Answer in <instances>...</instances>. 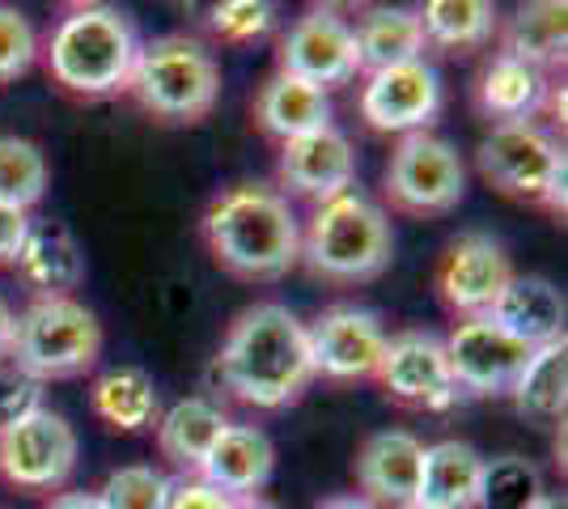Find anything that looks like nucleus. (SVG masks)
Wrapping results in <instances>:
<instances>
[{"mask_svg":"<svg viewBox=\"0 0 568 509\" xmlns=\"http://www.w3.org/2000/svg\"><path fill=\"white\" fill-rule=\"evenodd\" d=\"M234 509H276L272 501H263V497H237Z\"/></svg>","mask_w":568,"mask_h":509,"instance_id":"nucleus-42","label":"nucleus"},{"mask_svg":"<svg viewBox=\"0 0 568 509\" xmlns=\"http://www.w3.org/2000/svg\"><path fill=\"white\" fill-rule=\"evenodd\" d=\"M318 509H378V506H369L365 497H332V501H323Z\"/></svg>","mask_w":568,"mask_h":509,"instance_id":"nucleus-40","label":"nucleus"},{"mask_svg":"<svg viewBox=\"0 0 568 509\" xmlns=\"http://www.w3.org/2000/svg\"><path fill=\"white\" fill-rule=\"evenodd\" d=\"M136 30L111 4H77L69 9L48 43V69L55 85L69 94L102 98L128 90L136 64Z\"/></svg>","mask_w":568,"mask_h":509,"instance_id":"nucleus-3","label":"nucleus"},{"mask_svg":"<svg viewBox=\"0 0 568 509\" xmlns=\"http://www.w3.org/2000/svg\"><path fill=\"white\" fill-rule=\"evenodd\" d=\"M390 255H395L390 217L374 200L344 192L314 208L297 259H306L310 272L332 285H361L382 276Z\"/></svg>","mask_w":568,"mask_h":509,"instance_id":"nucleus-4","label":"nucleus"},{"mask_svg":"<svg viewBox=\"0 0 568 509\" xmlns=\"http://www.w3.org/2000/svg\"><path fill=\"white\" fill-rule=\"evenodd\" d=\"M170 476L149 467V462H132L106 476V485L98 488L102 509H166L170 506Z\"/></svg>","mask_w":568,"mask_h":509,"instance_id":"nucleus-32","label":"nucleus"},{"mask_svg":"<svg viewBox=\"0 0 568 509\" xmlns=\"http://www.w3.org/2000/svg\"><path fill=\"white\" fill-rule=\"evenodd\" d=\"M281 73L306 81L314 90L348 85L361 73L353 22L339 9H306L281 39Z\"/></svg>","mask_w":568,"mask_h":509,"instance_id":"nucleus-11","label":"nucleus"},{"mask_svg":"<svg viewBox=\"0 0 568 509\" xmlns=\"http://www.w3.org/2000/svg\"><path fill=\"white\" fill-rule=\"evenodd\" d=\"M425 441L407 429H382L356 450V485L369 506L407 509L420 497Z\"/></svg>","mask_w":568,"mask_h":509,"instance_id":"nucleus-17","label":"nucleus"},{"mask_svg":"<svg viewBox=\"0 0 568 509\" xmlns=\"http://www.w3.org/2000/svg\"><path fill=\"white\" fill-rule=\"evenodd\" d=\"M416 18L425 30V43L450 51L484 48L497 34V4L488 0H428Z\"/></svg>","mask_w":568,"mask_h":509,"instance_id":"nucleus-29","label":"nucleus"},{"mask_svg":"<svg viewBox=\"0 0 568 509\" xmlns=\"http://www.w3.org/2000/svg\"><path fill=\"white\" fill-rule=\"evenodd\" d=\"M48 509H102V501H98V492H60V497H51Z\"/></svg>","mask_w":568,"mask_h":509,"instance_id":"nucleus-38","label":"nucleus"},{"mask_svg":"<svg viewBox=\"0 0 568 509\" xmlns=\"http://www.w3.org/2000/svg\"><path fill=\"white\" fill-rule=\"evenodd\" d=\"M442 344H446V357H450L458 395L463 390L467 395H509L526 362H530V348L518 344L509 332H500L488 315L463 318Z\"/></svg>","mask_w":568,"mask_h":509,"instance_id":"nucleus-12","label":"nucleus"},{"mask_svg":"<svg viewBox=\"0 0 568 509\" xmlns=\"http://www.w3.org/2000/svg\"><path fill=\"white\" fill-rule=\"evenodd\" d=\"M276 446L255 425H225V434L213 441V450L200 462V480L221 488L225 497H260V488L272 480Z\"/></svg>","mask_w":568,"mask_h":509,"instance_id":"nucleus-21","label":"nucleus"},{"mask_svg":"<svg viewBox=\"0 0 568 509\" xmlns=\"http://www.w3.org/2000/svg\"><path fill=\"white\" fill-rule=\"evenodd\" d=\"M484 455L467 441H433L425 446V467H420V497L416 506L428 509H475L479 488H484Z\"/></svg>","mask_w":568,"mask_h":509,"instance_id":"nucleus-22","label":"nucleus"},{"mask_svg":"<svg viewBox=\"0 0 568 509\" xmlns=\"http://www.w3.org/2000/svg\"><path fill=\"white\" fill-rule=\"evenodd\" d=\"M216 374L225 390L251 408L276 413L297 404L302 390L314 383L306 323L281 302L242 311L216 353Z\"/></svg>","mask_w":568,"mask_h":509,"instance_id":"nucleus-1","label":"nucleus"},{"mask_svg":"<svg viewBox=\"0 0 568 509\" xmlns=\"http://www.w3.org/2000/svg\"><path fill=\"white\" fill-rule=\"evenodd\" d=\"M530 509H568V501H565V492H544Z\"/></svg>","mask_w":568,"mask_h":509,"instance_id":"nucleus-41","label":"nucleus"},{"mask_svg":"<svg viewBox=\"0 0 568 509\" xmlns=\"http://www.w3.org/2000/svg\"><path fill=\"white\" fill-rule=\"evenodd\" d=\"M568 48V9L556 0H539V4H521L518 13L505 26V51L518 55L535 69H556L565 64Z\"/></svg>","mask_w":568,"mask_h":509,"instance_id":"nucleus-27","label":"nucleus"},{"mask_svg":"<svg viewBox=\"0 0 568 509\" xmlns=\"http://www.w3.org/2000/svg\"><path fill=\"white\" fill-rule=\"evenodd\" d=\"M13 323H18V315H13L9 302L0 297V357H9V348H13Z\"/></svg>","mask_w":568,"mask_h":509,"instance_id":"nucleus-39","label":"nucleus"},{"mask_svg":"<svg viewBox=\"0 0 568 509\" xmlns=\"http://www.w3.org/2000/svg\"><path fill=\"white\" fill-rule=\"evenodd\" d=\"M488 318L535 353V348L565 344L568 306L565 293L556 289L551 281H544V276H514L497 297V306L488 311Z\"/></svg>","mask_w":568,"mask_h":509,"instance_id":"nucleus-19","label":"nucleus"},{"mask_svg":"<svg viewBox=\"0 0 568 509\" xmlns=\"http://www.w3.org/2000/svg\"><path fill=\"white\" fill-rule=\"evenodd\" d=\"M43 408V383L30 378L13 357H0V429Z\"/></svg>","mask_w":568,"mask_h":509,"instance_id":"nucleus-35","label":"nucleus"},{"mask_svg":"<svg viewBox=\"0 0 568 509\" xmlns=\"http://www.w3.org/2000/svg\"><path fill=\"white\" fill-rule=\"evenodd\" d=\"M128 90L158 120L195 123L216 106L221 69H216V55L200 39L162 34V39H153L136 51Z\"/></svg>","mask_w":568,"mask_h":509,"instance_id":"nucleus-5","label":"nucleus"},{"mask_svg":"<svg viewBox=\"0 0 568 509\" xmlns=\"http://www.w3.org/2000/svg\"><path fill=\"white\" fill-rule=\"evenodd\" d=\"M98 420H106L115 434H144L158 425L162 416V395L153 374H144L141 365H119L106 369L90 390Z\"/></svg>","mask_w":568,"mask_h":509,"instance_id":"nucleus-26","label":"nucleus"},{"mask_svg":"<svg viewBox=\"0 0 568 509\" xmlns=\"http://www.w3.org/2000/svg\"><path fill=\"white\" fill-rule=\"evenodd\" d=\"M9 357L30 378H77L102 357V323L77 297H34L13 323Z\"/></svg>","mask_w":568,"mask_h":509,"instance_id":"nucleus-6","label":"nucleus"},{"mask_svg":"<svg viewBox=\"0 0 568 509\" xmlns=\"http://www.w3.org/2000/svg\"><path fill=\"white\" fill-rule=\"evenodd\" d=\"M209 26L221 43H255L276 26V9L267 0H225L213 4Z\"/></svg>","mask_w":568,"mask_h":509,"instance_id":"nucleus-33","label":"nucleus"},{"mask_svg":"<svg viewBox=\"0 0 568 509\" xmlns=\"http://www.w3.org/2000/svg\"><path fill=\"white\" fill-rule=\"evenodd\" d=\"M374 378L395 404L420 408V413H446V408L458 404L446 344H442V336H428V332L386 336Z\"/></svg>","mask_w":568,"mask_h":509,"instance_id":"nucleus-10","label":"nucleus"},{"mask_svg":"<svg viewBox=\"0 0 568 509\" xmlns=\"http://www.w3.org/2000/svg\"><path fill=\"white\" fill-rule=\"evenodd\" d=\"M544 497V480L535 462L505 455V459L484 462V488L475 509H530Z\"/></svg>","mask_w":568,"mask_h":509,"instance_id":"nucleus-31","label":"nucleus"},{"mask_svg":"<svg viewBox=\"0 0 568 509\" xmlns=\"http://www.w3.org/2000/svg\"><path fill=\"white\" fill-rule=\"evenodd\" d=\"M230 416L216 408L204 395H187L179 404H170L166 413L158 416V450L166 455L179 471H200L204 455L213 450V441L225 434Z\"/></svg>","mask_w":568,"mask_h":509,"instance_id":"nucleus-25","label":"nucleus"},{"mask_svg":"<svg viewBox=\"0 0 568 509\" xmlns=\"http://www.w3.org/2000/svg\"><path fill=\"white\" fill-rule=\"evenodd\" d=\"M407 509H428V506H407Z\"/></svg>","mask_w":568,"mask_h":509,"instance_id":"nucleus-43","label":"nucleus"},{"mask_svg":"<svg viewBox=\"0 0 568 509\" xmlns=\"http://www.w3.org/2000/svg\"><path fill=\"white\" fill-rule=\"evenodd\" d=\"M237 501L225 497L221 488L204 485V480H183V485L170 488V506L166 509H234Z\"/></svg>","mask_w":568,"mask_h":509,"instance_id":"nucleus-36","label":"nucleus"},{"mask_svg":"<svg viewBox=\"0 0 568 509\" xmlns=\"http://www.w3.org/2000/svg\"><path fill=\"white\" fill-rule=\"evenodd\" d=\"M276 179L284 192L306 195L314 204H327L344 195L356 179V149L339 128H318L310 136L284 141L276 157Z\"/></svg>","mask_w":568,"mask_h":509,"instance_id":"nucleus-16","label":"nucleus"},{"mask_svg":"<svg viewBox=\"0 0 568 509\" xmlns=\"http://www.w3.org/2000/svg\"><path fill=\"white\" fill-rule=\"evenodd\" d=\"M255 120L272 141H297L318 128H332V98L314 90L306 81L288 73H276L263 81L260 98H255Z\"/></svg>","mask_w":568,"mask_h":509,"instance_id":"nucleus-23","label":"nucleus"},{"mask_svg":"<svg viewBox=\"0 0 568 509\" xmlns=\"http://www.w3.org/2000/svg\"><path fill=\"white\" fill-rule=\"evenodd\" d=\"M353 39L365 73L425 60V30H420V18L412 9H390V4L365 9L353 26Z\"/></svg>","mask_w":568,"mask_h":509,"instance_id":"nucleus-24","label":"nucleus"},{"mask_svg":"<svg viewBox=\"0 0 568 509\" xmlns=\"http://www.w3.org/2000/svg\"><path fill=\"white\" fill-rule=\"evenodd\" d=\"M77 471V434L60 413L34 408L0 429V476L26 492H55Z\"/></svg>","mask_w":568,"mask_h":509,"instance_id":"nucleus-9","label":"nucleus"},{"mask_svg":"<svg viewBox=\"0 0 568 509\" xmlns=\"http://www.w3.org/2000/svg\"><path fill=\"white\" fill-rule=\"evenodd\" d=\"M314 374L335 378V383H356V378H374L386 348V332L374 311L361 306H332L306 327Z\"/></svg>","mask_w":568,"mask_h":509,"instance_id":"nucleus-15","label":"nucleus"},{"mask_svg":"<svg viewBox=\"0 0 568 509\" xmlns=\"http://www.w3.org/2000/svg\"><path fill=\"white\" fill-rule=\"evenodd\" d=\"M518 272L509 264L505 246L488 234H458L442 264H437V293L454 315L479 318L497 306V297Z\"/></svg>","mask_w":568,"mask_h":509,"instance_id":"nucleus-13","label":"nucleus"},{"mask_svg":"<svg viewBox=\"0 0 568 509\" xmlns=\"http://www.w3.org/2000/svg\"><path fill=\"white\" fill-rule=\"evenodd\" d=\"M13 267L26 289L39 297H72L85 281V251L60 221H30L22 246L13 255Z\"/></svg>","mask_w":568,"mask_h":509,"instance_id":"nucleus-18","label":"nucleus"},{"mask_svg":"<svg viewBox=\"0 0 568 509\" xmlns=\"http://www.w3.org/2000/svg\"><path fill=\"white\" fill-rule=\"evenodd\" d=\"M48 157L26 136H0V204L30 213L48 195Z\"/></svg>","mask_w":568,"mask_h":509,"instance_id":"nucleus-30","label":"nucleus"},{"mask_svg":"<svg viewBox=\"0 0 568 509\" xmlns=\"http://www.w3.org/2000/svg\"><path fill=\"white\" fill-rule=\"evenodd\" d=\"M442 111V77L428 60H412L399 69L369 73L361 90V120L374 132H428Z\"/></svg>","mask_w":568,"mask_h":509,"instance_id":"nucleus-14","label":"nucleus"},{"mask_svg":"<svg viewBox=\"0 0 568 509\" xmlns=\"http://www.w3.org/2000/svg\"><path fill=\"white\" fill-rule=\"evenodd\" d=\"M551 94H556L551 77L509 51H497L475 81L479 111L497 123H535V115H544L551 106Z\"/></svg>","mask_w":568,"mask_h":509,"instance_id":"nucleus-20","label":"nucleus"},{"mask_svg":"<svg viewBox=\"0 0 568 509\" xmlns=\"http://www.w3.org/2000/svg\"><path fill=\"white\" fill-rule=\"evenodd\" d=\"M479 174L509 200L539 204L547 213L565 217L568 208V162L565 149L547 136L539 123H493L479 141Z\"/></svg>","mask_w":568,"mask_h":509,"instance_id":"nucleus-7","label":"nucleus"},{"mask_svg":"<svg viewBox=\"0 0 568 509\" xmlns=\"http://www.w3.org/2000/svg\"><path fill=\"white\" fill-rule=\"evenodd\" d=\"M39 60V34L22 9L0 4V81L22 77Z\"/></svg>","mask_w":568,"mask_h":509,"instance_id":"nucleus-34","label":"nucleus"},{"mask_svg":"<svg viewBox=\"0 0 568 509\" xmlns=\"http://www.w3.org/2000/svg\"><path fill=\"white\" fill-rule=\"evenodd\" d=\"M204 243L242 281H281L302 255V225L288 195L267 183H237L204 213Z\"/></svg>","mask_w":568,"mask_h":509,"instance_id":"nucleus-2","label":"nucleus"},{"mask_svg":"<svg viewBox=\"0 0 568 509\" xmlns=\"http://www.w3.org/2000/svg\"><path fill=\"white\" fill-rule=\"evenodd\" d=\"M467 192V170L450 141L433 132H412L403 136L390 162H386V195L390 204L416 217H437L458 208Z\"/></svg>","mask_w":568,"mask_h":509,"instance_id":"nucleus-8","label":"nucleus"},{"mask_svg":"<svg viewBox=\"0 0 568 509\" xmlns=\"http://www.w3.org/2000/svg\"><path fill=\"white\" fill-rule=\"evenodd\" d=\"M26 230H30V217H26L22 208H9V204H0V264H13V255H18V246H22Z\"/></svg>","mask_w":568,"mask_h":509,"instance_id":"nucleus-37","label":"nucleus"},{"mask_svg":"<svg viewBox=\"0 0 568 509\" xmlns=\"http://www.w3.org/2000/svg\"><path fill=\"white\" fill-rule=\"evenodd\" d=\"M514 408L530 416L535 425H556L565 420L568 404V344H551V348H535L530 362L514 383Z\"/></svg>","mask_w":568,"mask_h":509,"instance_id":"nucleus-28","label":"nucleus"}]
</instances>
